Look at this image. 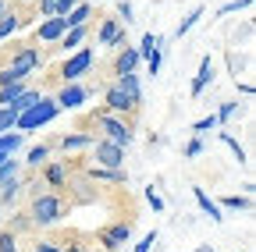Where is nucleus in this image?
<instances>
[{"label": "nucleus", "mask_w": 256, "mask_h": 252, "mask_svg": "<svg viewBox=\"0 0 256 252\" xmlns=\"http://www.w3.org/2000/svg\"><path fill=\"white\" fill-rule=\"evenodd\" d=\"M60 114V107L54 103V100H36V103H32L28 110H22L18 114V121H14V128H22V132H28V128H40V124H50L54 117Z\"/></svg>", "instance_id": "1"}, {"label": "nucleus", "mask_w": 256, "mask_h": 252, "mask_svg": "<svg viewBox=\"0 0 256 252\" xmlns=\"http://www.w3.org/2000/svg\"><path fill=\"white\" fill-rule=\"evenodd\" d=\"M32 220L36 224H57L60 220V199H54V196H36V203H32Z\"/></svg>", "instance_id": "2"}, {"label": "nucleus", "mask_w": 256, "mask_h": 252, "mask_svg": "<svg viewBox=\"0 0 256 252\" xmlns=\"http://www.w3.org/2000/svg\"><path fill=\"white\" fill-rule=\"evenodd\" d=\"M40 50H22L14 60H11V68H8V75H11V82H25V75L32 71V68H36L40 64Z\"/></svg>", "instance_id": "3"}, {"label": "nucleus", "mask_w": 256, "mask_h": 252, "mask_svg": "<svg viewBox=\"0 0 256 252\" xmlns=\"http://www.w3.org/2000/svg\"><path fill=\"white\" fill-rule=\"evenodd\" d=\"M100 128L107 132V142H114V146H121V149L132 142V128H128V124H121L118 117H110V114L100 117Z\"/></svg>", "instance_id": "4"}, {"label": "nucleus", "mask_w": 256, "mask_h": 252, "mask_svg": "<svg viewBox=\"0 0 256 252\" xmlns=\"http://www.w3.org/2000/svg\"><path fill=\"white\" fill-rule=\"evenodd\" d=\"M96 160L104 167H110V171H121L124 167V149L114 146V142H96Z\"/></svg>", "instance_id": "5"}, {"label": "nucleus", "mask_w": 256, "mask_h": 252, "mask_svg": "<svg viewBox=\"0 0 256 252\" xmlns=\"http://www.w3.org/2000/svg\"><path fill=\"white\" fill-rule=\"evenodd\" d=\"M86 96H89V92H86L82 85H75V82H68V85H64V89H60V96H57L54 103H57L60 110H78V107L86 103Z\"/></svg>", "instance_id": "6"}, {"label": "nucleus", "mask_w": 256, "mask_h": 252, "mask_svg": "<svg viewBox=\"0 0 256 252\" xmlns=\"http://www.w3.org/2000/svg\"><path fill=\"white\" fill-rule=\"evenodd\" d=\"M89 64H92V53H89V50H78L75 57H68V60H64V71H60L64 82H75L78 75H86Z\"/></svg>", "instance_id": "7"}, {"label": "nucleus", "mask_w": 256, "mask_h": 252, "mask_svg": "<svg viewBox=\"0 0 256 252\" xmlns=\"http://www.w3.org/2000/svg\"><path fill=\"white\" fill-rule=\"evenodd\" d=\"M107 107H110L114 114H124V110H132V107H136V100L128 96L121 85H114V89H107Z\"/></svg>", "instance_id": "8"}, {"label": "nucleus", "mask_w": 256, "mask_h": 252, "mask_svg": "<svg viewBox=\"0 0 256 252\" xmlns=\"http://www.w3.org/2000/svg\"><path fill=\"white\" fill-rule=\"evenodd\" d=\"M210 82H214V60L203 57V60H200V75H196V82H192V96H200Z\"/></svg>", "instance_id": "9"}, {"label": "nucleus", "mask_w": 256, "mask_h": 252, "mask_svg": "<svg viewBox=\"0 0 256 252\" xmlns=\"http://www.w3.org/2000/svg\"><path fill=\"white\" fill-rule=\"evenodd\" d=\"M128 235H132V228H128V224H114L110 231H104V238H100V242H104L107 249H121V245L128 242Z\"/></svg>", "instance_id": "10"}, {"label": "nucleus", "mask_w": 256, "mask_h": 252, "mask_svg": "<svg viewBox=\"0 0 256 252\" xmlns=\"http://www.w3.org/2000/svg\"><path fill=\"white\" fill-rule=\"evenodd\" d=\"M64 32H68L64 18H50V21H43V25H40V39H43V43H50V39H60Z\"/></svg>", "instance_id": "11"}, {"label": "nucleus", "mask_w": 256, "mask_h": 252, "mask_svg": "<svg viewBox=\"0 0 256 252\" xmlns=\"http://www.w3.org/2000/svg\"><path fill=\"white\" fill-rule=\"evenodd\" d=\"M192 196H196V203H200V210L210 217V220H220V210H217V203L203 192V188H192Z\"/></svg>", "instance_id": "12"}, {"label": "nucleus", "mask_w": 256, "mask_h": 252, "mask_svg": "<svg viewBox=\"0 0 256 252\" xmlns=\"http://www.w3.org/2000/svg\"><path fill=\"white\" fill-rule=\"evenodd\" d=\"M136 64H139V50H121V57H118V75L136 71Z\"/></svg>", "instance_id": "13"}, {"label": "nucleus", "mask_w": 256, "mask_h": 252, "mask_svg": "<svg viewBox=\"0 0 256 252\" xmlns=\"http://www.w3.org/2000/svg\"><path fill=\"white\" fill-rule=\"evenodd\" d=\"M64 18V25H68V28H75V25H82L86 18H89V4H75L68 14H60Z\"/></svg>", "instance_id": "14"}, {"label": "nucleus", "mask_w": 256, "mask_h": 252, "mask_svg": "<svg viewBox=\"0 0 256 252\" xmlns=\"http://www.w3.org/2000/svg\"><path fill=\"white\" fill-rule=\"evenodd\" d=\"M124 92H128V96H132L136 103L142 100V92H139V78H136V71H128V75H121V82H118Z\"/></svg>", "instance_id": "15"}, {"label": "nucleus", "mask_w": 256, "mask_h": 252, "mask_svg": "<svg viewBox=\"0 0 256 252\" xmlns=\"http://www.w3.org/2000/svg\"><path fill=\"white\" fill-rule=\"evenodd\" d=\"M36 100H40V92H36V89H25V92H22V96H18L14 103H8V107H11L14 114H22V110H28V107H32V103H36Z\"/></svg>", "instance_id": "16"}, {"label": "nucleus", "mask_w": 256, "mask_h": 252, "mask_svg": "<svg viewBox=\"0 0 256 252\" xmlns=\"http://www.w3.org/2000/svg\"><path fill=\"white\" fill-rule=\"evenodd\" d=\"M92 178H100V181H124V171H110V167H92Z\"/></svg>", "instance_id": "17"}, {"label": "nucleus", "mask_w": 256, "mask_h": 252, "mask_svg": "<svg viewBox=\"0 0 256 252\" xmlns=\"http://www.w3.org/2000/svg\"><path fill=\"white\" fill-rule=\"evenodd\" d=\"M156 50H160V39L146 32V36H142V46H139V57H153Z\"/></svg>", "instance_id": "18"}, {"label": "nucleus", "mask_w": 256, "mask_h": 252, "mask_svg": "<svg viewBox=\"0 0 256 252\" xmlns=\"http://www.w3.org/2000/svg\"><path fill=\"white\" fill-rule=\"evenodd\" d=\"M114 36H118V21H104L100 25V46H110Z\"/></svg>", "instance_id": "19"}, {"label": "nucleus", "mask_w": 256, "mask_h": 252, "mask_svg": "<svg viewBox=\"0 0 256 252\" xmlns=\"http://www.w3.org/2000/svg\"><path fill=\"white\" fill-rule=\"evenodd\" d=\"M14 121H18V114H14L11 107H0V132H11Z\"/></svg>", "instance_id": "20"}, {"label": "nucleus", "mask_w": 256, "mask_h": 252, "mask_svg": "<svg viewBox=\"0 0 256 252\" xmlns=\"http://www.w3.org/2000/svg\"><path fill=\"white\" fill-rule=\"evenodd\" d=\"M200 18H203V7H196V11H192V14H188V18H185V21L178 25V32H174V36L182 39V36L188 32V28H192V25H196V21H200Z\"/></svg>", "instance_id": "21"}, {"label": "nucleus", "mask_w": 256, "mask_h": 252, "mask_svg": "<svg viewBox=\"0 0 256 252\" xmlns=\"http://www.w3.org/2000/svg\"><path fill=\"white\" fill-rule=\"evenodd\" d=\"M14 174H18V160H11V156H8V160L0 164V185H4V181H11Z\"/></svg>", "instance_id": "22"}, {"label": "nucleus", "mask_w": 256, "mask_h": 252, "mask_svg": "<svg viewBox=\"0 0 256 252\" xmlns=\"http://www.w3.org/2000/svg\"><path fill=\"white\" fill-rule=\"evenodd\" d=\"M89 142H92L89 135H68L60 146H64V153H68V149H82V146H89Z\"/></svg>", "instance_id": "23"}, {"label": "nucleus", "mask_w": 256, "mask_h": 252, "mask_svg": "<svg viewBox=\"0 0 256 252\" xmlns=\"http://www.w3.org/2000/svg\"><path fill=\"white\" fill-rule=\"evenodd\" d=\"M14 28H18V18L14 14H4V18H0V39H8Z\"/></svg>", "instance_id": "24"}, {"label": "nucleus", "mask_w": 256, "mask_h": 252, "mask_svg": "<svg viewBox=\"0 0 256 252\" xmlns=\"http://www.w3.org/2000/svg\"><path fill=\"white\" fill-rule=\"evenodd\" d=\"M224 206H228V210H249L252 199H249V196H228V199H224Z\"/></svg>", "instance_id": "25"}, {"label": "nucleus", "mask_w": 256, "mask_h": 252, "mask_svg": "<svg viewBox=\"0 0 256 252\" xmlns=\"http://www.w3.org/2000/svg\"><path fill=\"white\" fill-rule=\"evenodd\" d=\"M220 142H228V146H232V153H235V160H238V164H246V149H242V146H238L228 132H220Z\"/></svg>", "instance_id": "26"}, {"label": "nucleus", "mask_w": 256, "mask_h": 252, "mask_svg": "<svg viewBox=\"0 0 256 252\" xmlns=\"http://www.w3.org/2000/svg\"><path fill=\"white\" fill-rule=\"evenodd\" d=\"M82 39H86V25H75L72 32H68V39H64V46H78Z\"/></svg>", "instance_id": "27"}, {"label": "nucleus", "mask_w": 256, "mask_h": 252, "mask_svg": "<svg viewBox=\"0 0 256 252\" xmlns=\"http://www.w3.org/2000/svg\"><path fill=\"white\" fill-rule=\"evenodd\" d=\"M46 181H50V185H60V181H64V167H60V164H50V167H46Z\"/></svg>", "instance_id": "28"}, {"label": "nucleus", "mask_w": 256, "mask_h": 252, "mask_svg": "<svg viewBox=\"0 0 256 252\" xmlns=\"http://www.w3.org/2000/svg\"><path fill=\"white\" fill-rule=\"evenodd\" d=\"M22 146V135H0V149H8V153H14Z\"/></svg>", "instance_id": "29"}, {"label": "nucleus", "mask_w": 256, "mask_h": 252, "mask_svg": "<svg viewBox=\"0 0 256 252\" xmlns=\"http://www.w3.org/2000/svg\"><path fill=\"white\" fill-rule=\"evenodd\" d=\"M217 124H220V121L210 114V117H203V121H196V124H192V132H210V128H217Z\"/></svg>", "instance_id": "30"}, {"label": "nucleus", "mask_w": 256, "mask_h": 252, "mask_svg": "<svg viewBox=\"0 0 256 252\" xmlns=\"http://www.w3.org/2000/svg\"><path fill=\"white\" fill-rule=\"evenodd\" d=\"M43 160H46V146H36V149H28V164H36V167H40Z\"/></svg>", "instance_id": "31"}, {"label": "nucleus", "mask_w": 256, "mask_h": 252, "mask_svg": "<svg viewBox=\"0 0 256 252\" xmlns=\"http://www.w3.org/2000/svg\"><path fill=\"white\" fill-rule=\"evenodd\" d=\"M249 4H252V0H232V4H224V7L217 11V18H220V14H232V11H238V7H249Z\"/></svg>", "instance_id": "32"}, {"label": "nucleus", "mask_w": 256, "mask_h": 252, "mask_svg": "<svg viewBox=\"0 0 256 252\" xmlns=\"http://www.w3.org/2000/svg\"><path fill=\"white\" fill-rule=\"evenodd\" d=\"M14 196H18V181L11 178V181H4V203H11Z\"/></svg>", "instance_id": "33"}, {"label": "nucleus", "mask_w": 256, "mask_h": 252, "mask_svg": "<svg viewBox=\"0 0 256 252\" xmlns=\"http://www.w3.org/2000/svg\"><path fill=\"white\" fill-rule=\"evenodd\" d=\"M153 242H156V231H153V235H146V238L136 245V252H150V249H153Z\"/></svg>", "instance_id": "34"}, {"label": "nucleus", "mask_w": 256, "mask_h": 252, "mask_svg": "<svg viewBox=\"0 0 256 252\" xmlns=\"http://www.w3.org/2000/svg\"><path fill=\"white\" fill-rule=\"evenodd\" d=\"M235 110H238V103H224V107H220V114H217V121H228Z\"/></svg>", "instance_id": "35"}, {"label": "nucleus", "mask_w": 256, "mask_h": 252, "mask_svg": "<svg viewBox=\"0 0 256 252\" xmlns=\"http://www.w3.org/2000/svg\"><path fill=\"white\" fill-rule=\"evenodd\" d=\"M200 153H203V142H200V139H192V142L185 146V156H200Z\"/></svg>", "instance_id": "36"}, {"label": "nucleus", "mask_w": 256, "mask_h": 252, "mask_svg": "<svg viewBox=\"0 0 256 252\" xmlns=\"http://www.w3.org/2000/svg\"><path fill=\"white\" fill-rule=\"evenodd\" d=\"M0 252H14V235H0Z\"/></svg>", "instance_id": "37"}, {"label": "nucleus", "mask_w": 256, "mask_h": 252, "mask_svg": "<svg viewBox=\"0 0 256 252\" xmlns=\"http://www.w3.org/2000/svg\"><path fill=\"white\" fill-rule=\"evenodd\" d=\"M118 11H121L124 21H132V4H128V0H118Z\"/></svg>", "instance_id": "38"}, {"label": "nucleus", "mask_w": 256, "mask_h": 252, "mask_svg": "<svg viewBox=\"0 0 256 252\" xmlns=\"http://www.w3.org/2000/svg\"><path fill=\"white\" fill-rule=\"evenodd\" d=\"M40 11L43 14H57V0H40Z\"/></svg>", "instance_id": "39"}, {"label": "nucleus", "mask_w": 256, "mask_h": 252, "mask_svg": "<svg viewBox=\"0 0 256 252\" xmlns=\"http://www.w3.org/2000/svg\"><path fill=\"white\" fill-rule=\"evenodd\" d=\"M146 64H150V75H156V71H160V50H156L153 57H146Z\"/></svg>", "instance_id": "40"}, {"label": "nucleus", "mask_w": 256, "mask_h": 252, "mask_svg": "<svg viewBox=\"0 0 256 252\" xmlns=\"http://www.w3.org/2000/svg\"><path fill=\"white\" fill-rule=\"evenodd\" d=\"M146 199H150V206H153V210H164V199H160V196L153 192V188H150V192H146Z\"/></svg>", "instance_id": "41"}, {"label": "nucleus", "mask_w": 256, "mask_h": 252, "mask_svg": "<svg viewBox=\"0 0 256 252\" xmlns=\"http://www.w3.org/2000/svg\"><path fill=\"white\" fill-rule=\"evenodd\" d=\"M75 4H78V0H57V14H68Z\"/></svg>", "instance_id": "42"}, {"label": "nucleus", "mask_w": 256, "mask_h": 252, "mask_svg": "<svg viewBox=\"0 0 256 252\" xmlns=\"http://www.w3.org/2000/svg\"><path fill=\"white\" fill-rule=\"evenodd\" d=\"M32 252H60V249H57V245H36Z\"/></svg>", "instance_id": "43"}, {"label": "nucleus", "mask_w": 256, "mask_h": 252, "mask_svg": "<svg viewBox=\"0 0 256 252\" xmlns=\"http://www.w3.org/2000/svg\"><path fill=\"white\" fill-rule=\"evenodd\" d=\"M4 14H8V7H4V0H0V18H4Z\"/></svg>", "instance_id": "44"}]
</instances>
